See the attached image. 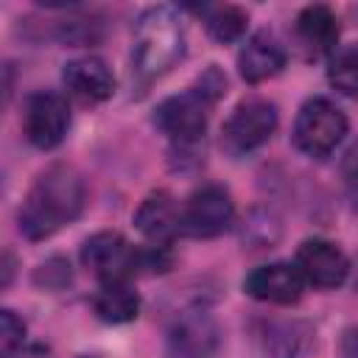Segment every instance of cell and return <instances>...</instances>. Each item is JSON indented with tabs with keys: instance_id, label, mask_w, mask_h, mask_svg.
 <instances>
[{
	"instance_id": "obj_17",
	"label": "cell",
	"mask_w": 358,
	"mask_h": 358,
	"mask_svg": "<svg viewBox=\"0 0 358 358\" xmlns=\"http://www.w3.org/2000/svg\"><path fill=\"white\" fill-rule=\"evenodd\" d=\"M327 81L347 98H358V42L338 48L327 64Z\"/></svg>"
},
{
	"instance_id": "obj_21",
	"label": "cell",
	"mask_w": 358,
	"mask_h": 358,
	"mask_svg": "<svg viewBox=\"0 0 358 358\" xmlns=\"http://www.w3.org/2000/svg\"><path fill=\"white\" fill-rule=\"evenodd\" d=\"M344 182H347L350 193L358 199V143L344 157Z\"/></svg>"
},
{
	"instance_id": "obj_4",
	"label": "cell",
	"mask_w": 358,
	"mask_h": 358,
	"mask_svg": "<svg viewBox=\"0 0 358 358\" xmlns=\"http://www.w3.org/2000/svg\"><path fill=\"white\" fill-rule=\"evenodd\" d=\"M347 134L344 112L327 98H310L302 103L294 120V145L308 157H327Z\"/></svg>"
},
{
	"instance_id": "obj_7",
	"label": "cell",
	"mask_w": 358,
	"mask_h": 358,
	"mask_svg": "<svg viewBox=\"0 0 358 358\" xmlns=\"http://www.w3.org/2000/svg\"><path fill=\"white\" fill-rule=\"evenodd\" d=\"M235 221L232 196L221 185H204L182 204V232L190 238H215Z\"/></svg>"
},
{
	"instance_id": "obj_15",
	"label": "cell",
	"mask_w": 358,
	"mask_h": 358,
	"mask_svg": "<svg viewBox=\"0 0 358 358\" xmlns=\"http://www.w3.org/2000/svg\"><path fill=\"white\" fill-rule=\"evenodd\" d=\"M296 39L308 50V56L336 53L338 45V17L330 6H305L296 17Z\"/></svg>"
},
{
	"instance_id": "obj_5",
	"label": "cell",
	"mask_w": 358,
	"mask_h": 358,
	"mask_svg": "<svg viewBox=\"0 0 358 358\" xmlns=\"http://www.w3.org/2000/svg\"><path fill=\"white\" fill-rule=\"evenodd\" d=\"M81 263L92 271L101 285L103 282H123L140 271V249L131 246L120 232H95L81 246Z\"/></svg>"
},
{
	"instance_id": "obj_18",
	"label": "cell",
	"mask_w": 358,
	"mask_h": 358,
	"mask_svg": "<svg viewBox=\"0 0 358 358\" xmlns=\"http://www.w3.org/2000/svg\"><path fill=\"white\" fill-rule=\"evenodd\" d=\"M246 11L238 6H213L207 8L204 25L215 42H232L246 31Z\"/></svg>"
},
{
	"instance_id": "obj_22",
	"label": "cell",
	"mask_w": 358,
	"mask_h": 358,
	"mask_svg": "<svg viewBox=\"0 0 358 358\" xmlns=\"http://www.w3.org/2000/svg\"><path fill=\"white\" fill-rule=\"evenodd\" d=\"M81 358H90V355H81Z\"/></svg>"
},
{
	"instance_id": "obj_2",
	"label": "cell",
	"mask_w": 358,
	"mask_h": 358,
	"mask_svg": "<svg viewBox=\"0 0 358 358\" xmlns=\"http://www.w3.org/2000/svg\"><path fill=\"white\" fill-rule=\"evenodd\" d=\"M224 92H227V78L218 73V67H207L204 76H199V81L190 90L165 98L154 109V123L176 145L190 148L204 137L210 109L218 103Z\"/></svg>"
},
{
	"instance_id": "obj_16",
	"label": "cell",
	"mask_w": 358,
	"mask_h": 358,
	"mask_svg": "<svg viewBox=\"0 0 358 358\" xmlns=\"http://www.w3.org/2000/svg\"><path fill=\"white\" fill-rule=\"evenodd\" d=\"M92 305H95L98 319L109 322V324H126V322L137 319V313H140V296L129 285V280H123V282H103L101 291L95 294Z\"/></svg>"
},
{
	"instance_id": "obj_1",
	"label": "cell",
	"mask_w": 358,
	"mask_h": 358,
	"mask_svg": "<svg viewBox=\"0 0 358 358\" xmlns=\"http://www.w3.org/2000/svg\"><path fill=\"white\" fill-rule=\"evenodd\" d=\"M84 201H87V187L81 173L67 162H56L36 176L28 196L22 199L17 213L20 232L31 241L50 238L64 224L81 215Z\"/></svg>"
},
{
	"instance_id": "obj_8",
	"label": "cell",
	"mask_w": 358,
	"mask_h": 358,
	"mask_svg": "<svg viewBox=\"0 0 358 358\" xmlns=\"http://www.w3.org/2000/svg\"><path fill=\"white\" fill-rule=\"evenodd\" d=\"M70 129V106L59 92H34L22 109V134L31 145L50 151Z\"/></svg>"
},
{
	"instance_id": "obj_11",
	"label": "cell",
	"mask_w": 358,
	"mask_h": 358,
	"mask_svg": "<svg viewBox=\"0 0 358 358\" xmlns=\"http://www.w3.org/2000/svg\"><path fill=\"white\" fill-rule=\"evenodd\" d=\"M243 291L257 302L294 305L305 291V280L294 263H266L246 274Z\"/></svg>"
},
{
	"instance_id": "obj_3",
	"label": "cell",
	"mask_w": 358,
	"mask_h": 358,
	"mask_svg": "<svg viewBox=\"0 0 358 358\" xmlns=\"http://www.w3.org/2000/svg\"><path fill=\"white\" fill-rule=\"evenodd\" d=\"M185 56V25L168 6H151L134 25L131 70L143 81L165 76Z\"/></svg>"
},
{
	"instance_id": "obj_13",
	"label": "cell",
	"mask_w": 358,
	"mask_h": 358,
	"mask_svg": "<svg viewBox=\"0 0 358 358\" xmlns=\"http://www.w3.org/2000/svg\"><path fill=\"white\" fill-rule=\"evenodd\" d=\"M134 224L154 246H168L182 232V207L171 193L157 190L140 201Z\"/></svg>"
},
{
	"instance_id": "obj_14",
	"label": "cell",
	"mask_w": 358,
	"mask_h": 358,
	"mask_svg": "<svg viewBox=\"0 0 358 358\" xmlns=\"http://www.w3.org/2000/svg\"><path fill=\"white\" fill-rule=\"evenodd\" d=\"M285 67V50L282 45L268 34V31H257L246 39V45L238 53V70L241 78L249 84H260L274 78L280 70Z\"/></svg>"
},
{
	"instance_id": "obj_19",
	"label": "cell",
	"mask_w": 358,
	"mask_h": 358,
	"mask_svg": "<svg viewBox=\"0 0 358 358\" xmlns=\"http://www.w3.org/2000/svg\"><path fill=\"white\" fill-rule=\"evenodd\" d=\"M310 327L308 324H299V322H291V324H282L280 330L271 333V352L274 358H299L308 344H310Z\"/></svg>"
},
{
	"instance_id": "obj_9",
	"label": "cell",
	"mask_w": 358,
	"mask_h": 358,
	"mask_svg": "<svg viewBox=\"0 0 358 358\" xmlns=\"http://www.w3.org/2000/svg\"><path fill=\"white\" fill-rule=\"evenodd\" d=\"M218 350V324L201 305L182 310L168 330L171 358H213Z\"/></svg>"
},
{
	"instance_id": "obj_20",
	"label": "cell",
	"mask_w": 358,
	"mask_h": 358,
	"mask_svg": "<svg viewBox=\"0 0 358 358\" xmlns=\"http://www.w3.org/2000/svg\"><path fill=\"white\" fill-rule=\"evenodd\" d=\"M25 341V322L14 310H0V352L3 358H14V352Z\"/></svg>"
},
{
	"instance_id": "obj_10",
	"label": "cell",
	"mask_w": 358,
	"mask_h": 358,
	"mask_svg": "<svg viewBox=\"0 0 358 358\" xmlns=\"http://www.w3.org/2000/svg\"><path fill=\"white\" fill-rule=\"evenodd\" d=\"M294 266L299 268L302 280L313 288H338L350 274L347 255L324 238H310L296 249Z\"/></svg>"
},
{
	"instance_id": "obj_12",
	"label": "cell",
	"mask_w": 358,
	"mask_h": 358,
	"mask_svg": "<svg viewBox=\"0 0 358 358\" xmlns=\"http://www.w3.org/2000/svg\"><path fill=\"white\" fill-rule=\"evenodd\" d=\"M62 81L67 92L81 103H101L115 92V76L98 56H78L67 62L62 70Z\"/></svg>"
},
{
	"instance_id": "obj_6",
	"label": "cell",
	"mask_w": 358,
	"mask_h": 358,
	"mask_svg": "<svg viewBox=\"0 0 358 358\" xmlns=\"http://www.w3.org/2000/svg\"><path fill=\"white\" fill-rule=\"evenodd\" d=\"M277 131V106L263 98H249L235 106L221 129V143L229 154H249Z\"/></svg>"
}]
</instances>
